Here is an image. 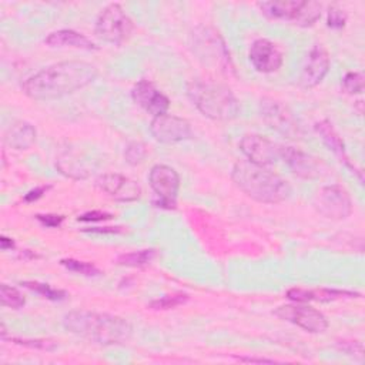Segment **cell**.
<instances>
[{
    "label": "cell",
    "instance_id": "obj_1",
    "mask_svg": "<svg viewBox=\"0 0 365 365\" xmlns=\"http://www.w3.org/2000/svg\"><path fill=\"white\" fill-rule=\"evenodd\" d=\"M96 77V66L87 61H60L26 78L21 83V90L33 100H53L88 86Z\"/></svg>",
    "mask_w": 365,
    "mask_h": 365
},
{
    "label": "cell",
    "instance_id": "obj_2",
    "mask_svg": "<svg viewBox=\"0 0 365 365\" xmlns=\"http://www.w3.org/2000/svg\"><path fill=\"white\" fill-rule=\"evenodd\" d=\"M63 325L71 334L100 345L124 344L133 335V327L125 318L87 309L66 314Z\"/></svg>",
    "mask_w": 365,
    "mask_h": 365
},
{
    "label": "cell",
    "instance_id": "obj_3",
    "mask_svg": "<svg viewBox=\"0 0 365 365\" xmlns=\"http://www.w3.org/2000/svg\"><path fill=\"white\" fill-rule=\"evenodd\" d=\"M234 184L248 197L264 204H278L291 195L287 180L265 165L248 160L237 161L231 171Z\"/></svg>",
    "mask_w": 365,
    "mask_h": 365
},
{
    "label": "cell",
    "instance_id": "obj_4",
    "mask_svg": "<svg viewBox=\"0 0 365 365\" xmlns=\"http://www.w3.org/2000/svg\"><path fill=\"white\" fill-rule=\"evenodd\" d=\"M187 94L198 111L208 118L228 121L240 114L237 97L221 83L195 78L187 83Z\"/></svg>",
    "mask_w": 365,
    "mask_h": 365
},
{
    "label": "cell",
    "instance_id": "obj_5",
    "mask_svg": "<svg viewBox=\"0 0 365 365\" xmlns=\"http://www.w3.org/2000/svg\"><path fill=\"white\" fill-rule=\"evenodd\" d=\"M188 46L197 60L204 66L225 74L234 71L228 48L215 29L210 26H197L188 36Z\"/></svg>",
    "mask_w": 365,
    "mask_h": 365
},
{
    "label": "cell",
    "instance_id": "obj_6",
    "mask_svg": "<svg viewBox=\"0 0 365 365\" xmlns=\"http://www.w3.org/2000/svg\"><path fill=\"white\" fill-rule=\"evenodd\" d=\"M257 6L269 20L289 21L301 27L312 26L321 17L322 11L319 1L307 0H272L261 1Z\"/></svg>",
    "mask_w": 365,
    "mask_h": 365
},
{
    "label": "cell",
    "instance_id": "obj_7",
    "mask_svg": "<svg viewBox=\"0 0 365 365\" xmlns=\"http://www.w3.org/2000/svg\"><path fill=\"white\" fill-rule=\"evenodd\" d=\"M134 30L131 17L118 3L106 6L97 16L94 33L98 38L110 44H123L127 41Z\"/></svg>",
    "mask_w": 365,
    "mask_h": 365
},
{
    "label": "cell",
    "instance_id": "obj_8",
    "mask_svg": "<svg viewBox=\"0 0 365 365\" xmlns=\"http://www.w3.org/2000/svg\"><path fill=\"white\" fill-rule=\"evenodd\" d=\"M312 205L318 214L328 220H345L352 212V200L339 185H327L317 191Z\"/></svg>",
    "mask_w": 365,
    "mask_h": 365
},
{
    "label": "cell",
    "instance_id": "obj_9",
    "mask_svg": "<svg viewBox=\"0 0 365 365\" xmlns=\"http://www.w3.org/2000/svg\"><path fill=\"white\" fill-rule=\"evenodd\" d=\"M148 182L157 195L154 204L160 208H175V198L180 190V177L177 171L165 164H157L148 174Z\"/></svg>",
    "mask_w": 365,
    "mask_h": 365
},
{
    "label": "cell",
    "instance_id": "obj_10",
    "mask_svg": "<svg viewBox=\"0 0 365 365\" xmlns=\"http://www.w3.org/2000/svg\"><path fill=\"white\" fill-rule=\"evenodd\" d=\"M274 314L278 318L288 321L312 334H321L328 328V321L325 315L318 309L305 305L304 302L281 305L274 311Z\"/></svg>",
    "mask_w": 365,
    "mask_h": 365
},
{
    "label": "cell",
    "instance_id": "obj_11",
    "mask_svg": "<svg viewBox=\"0 0 365 365\" xmlns=\"http://www.w3.org/2000/svg\"><path fill=\"white\" fill-rule=\"evenodd\" d=\"M259 113L264 121L272 130L289 137L297 138L301 135V127L287 106L274 98H262L259 101Z\"/></svg>",
    "mask_w": 365,
    "mask_h": 365
},
{
    "label": "cell",
    "instance_id": "obj_12",
    "mask_svg": "<svg viewBox=\"0 0 365 365\" xmlns=\"http://www.w3.org/2000/svg\"><path fill=\"white\" fill-rule=\"evenodd\" d=\"M150 133L157 141L165 144L180 143L192 137L191 124L185 118L168 113L151 120Z\"/></svg>",
    "mask_w": 365,
    "mask_h": 365
},
{
    "label": "cell",
    "instance_id": "obj_13",
    "mask_svg": "<svg viewBox=\"0 0 365 365\" xmlns=\"http://www.w3.org/2000/svg\"><path fill=\"white\" fill-rule=\"evenodd\" d=\"M240 150L248 161L268 167L279 158L281 145L261 134H247L240 141Z\"/></svg>",
    "mask_w": 365,
    "mask_h": 365
},
{
    "label": "cell",
    "instance_id": "obj_14",
    "mask_svg": "<svg viewBox=\"0 0 365 365\" xmlns=\"http://www.w3.org/2000/svg\"><path fill=\"white\" fill-rule=\"evenodd\" d=\"M96 185L117 201H135L141 195V187L131 178L118 174L107 173L96 180Z\"/></svg>",
    "mask_w": 365,
    "mask_h": 365
},
{
    "label": "cell",
    "instance_id": "obj_15",
    "mask_svg": "<svg viewBox=\"0 0 365 365\" xmlns=\"http://www.w3.org/2000/svg\"><path fill=\"white\" fill-rule=\"evenodd\" d=\"M279 158H282L284 163L289 167L291 173L299 178L314 180L321 175V163L318 158L299 148L281 145Z\"/></svg>",
    "mask_w": 365,
    "mask_h": 365
},
{
    "label": "cell",
    "instance_id": "obj_16",
    "mask_svg": "<svg viewBox=\"0 0 365 365\" xmlns=\"http://www.w3.org/2000/svg\"><path fill=\"white\" fill-rule=\"evenodd\" d=\"M329 54L322 44H315L307 56L305 64L299 76V86L311 88L319 84L329 70Z\"/></svg>",
    "mask_w": 365,
    "mask_h": 365
},
{
    "label": "cell",
    "instance_id": "obj_17",
    "mask_svg": "<svg viewBox=\"0 0 365 365\" xmlns=\"http://www.w3.org/2000/svg\"><path fill=\"white\" fill-rule=\"evenodd\" d=\"M131 97L135 104L150 113L153 117L165 114L170 107L168 97L161 93L148 80H140L131 90Z\"/></svg>",
    "mask_w": 365,
    "mask_h": 365
},
{
    "label": "cell",
    "instance_id": "obj_18",
    "mask_svg": "<svg viewBox=\"0 0 365 365\" xmlns=\"http://www.w3.org/2000/svg\"><path fill=\"white\" fill-rule=\"evenodd\" d=\"M56 165L61 174L74 180H84L93 174L96 161L93 157L80 150H64L58 154Z\"/></svg>",
    "mask_w": 365,
    "mask_h": 365
},
{
    "label": "cell",
    "instance_id": "obj_19",
    "mask_svg": "<svg viewBox=\"0 0 365 365\" xmlns=\"http://www.w3.org/2000/svg\"><path fill=\"white\" fill-rule=\"evenodd\" d=\"M252 67L259 73H274L282 64V53L279 48L267 38L255 40L248 53Z\"/></svg>",
    "mask_w": 365,
    "mask_h": 365
},
{
    "label": "cell",
    "instance_id": "obj_20",
    "mask_svg": "<svg viewBox=\"0 0 365 365\" xmlns=\"http://www.w3.org/2000/svg\"><path fill=\"white\" fill-rule=\"evenodd\" d=\"M361 294L344 289H334V288H291L287 291V298L294 302H329L341 298H358Z\"/></svg>",
    "mask_w": 365,
    "mask_h": 365
},
{
    "label": "cell",
    "instance_id": "obj_21",
    "mask_svg": "<svg viewBox=\"0 0 365 365\" xmlns=\"http://www.w3.org/2000/svg\"><path fill=\"white\" fill-rule=\"evenodd\" d=\"M44 43L50 47H73V48L88 50V51L98 48L88 37L70 29H63V30L50 33L44 38Z\"/></svg>",
    "mask_w": 365,
    "mask_h": 365
},
{
    "label": "cell",
    "instance_id": "obj_22",
    "mask_svg": "<svg viewBox=\"0 0 365 365\" xmlns=\"http://www.w3.org/2000/svg\"><path fill=\"white\" fill-rule=\"evenodd\" d=\"M37 137L36 128L23 120L14 121L4 133V143L14 150L30 148Z\"/></svg>",
    "mask_w": 365,
    "mask_h": 365
},
{
    "label": "cell",
    "instance_id": "obj_23",
    "mask_svg": "<svg viewBox=\"0 0 365 365\" xmlns=\"http://www.w3.org/2000/svg\"><path fill=\"white\" fill-rule=\"evenodd\" d=\"M315 130H317V133L321 135V138H322V141L325 143V145H327L329 150H332V151L336 154V157H338L341 161L345 163V165H348L349 168H352L354 173H356L358 177H359V180L362 181L361 173H359V171L352 165V163L349 161V158H348V155H346V151H345V145H344V143H342L339 134H338V133L335 131V128L332 127V124H331L328 120H322V121H318V123L315 124Z\"/></svg>",
    "mask_w": 365,
    "mask_h": 365
},
{
    "label": "cell",
    "instance_id": "obj_24",
    "mask_svg": "<svg viewBox=\"0 0 365 365\" xmlns=\"http://www.w3.org/2000/svg\"><path fill=\"white\" fill-rule=\"evenodd\" d=\"M157 257V251L153 248L147 250H140V251H133L127 254H121L117 257L115 262L123 267H131V268H141L154 261Z\"/></svg>",
    "mask_w": 365,
    "mask_h": 365
},
{
    "label": "cell",
    "instance_id": "obj_25",
    "mask_svg": "<svg viewBox=\"0 0 365 365\" xmlns=\"http://www.w3.org/2000/svg\"><path fill=\"white\" fill-rule=\"evenodd\" d=\"M21 285L43 295L47 299H51V301H61L67 297L66 291L53 288L48 284H43V282H37V281H24V282H21Z\"/></svg>",
    "mask_w": 365,
    "mask_h": 365
},
{
    "label": "cell",
    "instance_id": "obj_26",
    "mask_svg": "<svg viewBox=\"0 0 365 365\" xmlns=\"http://www.w3.org/2000/svg\"><path fill=\"white\" fill-rule=\"evenodd\" d=\"M0 299L3 307L11 308V309H19L26 304L23 294L17 288L10 287L7 284H3L0 287Z\"/></svg>",
    "mask_w": 365,
    "mask_h": 365
},
{
    "label": "cell",
    "instance_id": "obj_27",
    "mask_svg": "<svg viewBox=\"0 0 365 365\" xmlns=\"http://www.w3.org/2000/svg\"><path fill=\"white\" fill-rule=\"evenodd\" d=\"M188 298L190 297L185 292H174V294H168V295H164L161 298L151 301L148 304V307L151 309H171V308L184 305L188 301Z\"/></svg>",
    "mask_w": 365,
    "mask_h": 365
},
{
    "label": "cell",
    "instance_id": "obj_28",
    "mask_svg": "<svg viewBox=\"0 0 365 365\" xmlns=\"http://www.w3.org/2000/svg\"><path fill=\"white\" fill-rule=\"evenodd\" d=\"M60 264L63 267H66L68 271H73V272H77V274H81L86 277H96V275L101 274L96 265H93L90 262L73 259V258H64L60 261Z\"/></svg>",
    "mask_w": 365,
    "mask_h": 365
},
{
    "label": "cell",
    "instance_id": "obj_29",
    "mask_svg": "<svg viewBox=\"0 0 365 365\" xmlns=\"http://www.w3.org/2000/svg\"><path fill=\"white\" fill-rule=\"evenodd\" d=\"M341 86L346 94H361L364 91V74L361 71L346 73Z\"/></svg>",
    "mask_w": 365,
    "mask_h": 365
},
{
    "label": "cell",
    "instance_id": "obj_30",
    "mask_svg": "<svg viewBox=\"0 0 365 365\" xmlns=\"http://www.w3.org/2000/svg\"><path fill=\"white\" fill-rule=\"evenodd\" d=\"M147 157V147L141 141H131L127 144L125 151H124V158L128 164L137 165L144 161Z\"/></svg>",
    "mask_w": 365,
    "mask_h": 365
},
{
    "label": "cell",
    "instance_id": "obj_31",
    "mask_svg": "<svg viewBox=\"0 0 365 365\" xmlns=\"http://www.w3.org/2000/svg\"><path fill=\"white\" fill-rule=\"evenodd\" d=\"M10 341H13L17 345H23L27 348H34V349H46V351H53L56 349V342L50 341V339H26V338H11Z\"/></svg>",
    "mask_w": 365,
    "mask_h": 365
},
{
    "label": "cell",
    "instance_id": "obj_32",
    "mask_svg": "<svg viewBox=\"0 0 365 365\" xmlns=\"http://www.w3.org/2000/svg\"><path fill=\"white\" fill-rule=\"evenodd\" d=\"M346 23V13L336 7V6H331L328 9V16H327V24L331 29H342Z\"/></svg>",
    "mask_w": 365,
    "mask_h": 365
},
{
    "label": "cell",
    "instance_id": "obj_33",
    "mask_svg": "<svg viewBox=\"0 0 365 365\" xmlns=\"http://www.w3.org/2000/svg\"><path fill=\"white\" fill-rule=\"evenodd\" d=\"M110 218H113V214L94 210V211H88V212H84V214L78 215V217H77V221L96 222V221H106V220H110Z\"/></svg>",
    "mask_w": 365,
    "mask_h": 365
},
{
    "label": "cell",
    "instance_id": "obj_34",
    "mask_svg": "<svg viewBox=\"0 0 365 365\" xmlns=\"http://www.w3.org/2000/svg\"><path fill=\"white\" fill-rule=\"evenodd\" d=\"M36 218L40 221L41 225L48 227V228L60 227V224H61L63 220H64L63 215H56V214H37Z\"/></svg>",
    "mask_w": 365,
    "mask_h": 365
},
{
    "label": "cell",
    "instance_id": "obj_35",
    "mask_svg": "<svg viewBox=\"0 0 365 365\" xmlns=\"http://www.w3.org/2000/svg\"><path fill=\"white\" fill-rule=\"evenodd\" d=\"M338 348L349 355H358L362 358V352H364V348H362V344L358 342V341H341V344L338 345Z\"/></svg>",
    "mask_w": 365,
    "mask_h": 365
},
{
    "label": "cell",
    "instance_id": "obj_36",
    "mask_svg": "<svg viewBox=\"0 0 365 365\" xmlns=\"http://www.w3.org/2000/svg\"><path fill=\"white\" fill-rule=\"evenodd\" d=\"M51 188V185H38V187H36V188H33V190H30L26 195H24V201L26 202H33V201H37L38 198H41L48 190Z\"/></svg>",
    "mask_w": 365,
    "mask_h": 365
},
{
    "label": "cell",
    "instance_id": "obj_37",
    "mask_svg": "<svg viewBox=\"0 0 365 365\" xmlns=\"http://www.w3.org/2000/svg\"><path fill=\"white\" fill-rule=\"evenodd\" d=\"M83 231L94 232V234H123L127 230L124 227H90V228H84Z\"/></svg>",
    "mask_w": 365,
    "mask_h": 365
},
{
    "label": "cell",
    "instance_id": "obj_38",
    "mask_svg": "<svg viewBox=\"0 0 365 365\" xmlns=\"http://www.w3.org/2000/svg\"><path fill=\"white\" fill-rule=\"evenodd\" d=\"M235 359H238L240 362H267V364H274V359H267V358H254V356H237Z\"/></svg>",
    "mask_w": 365,
    "mask_h": 365
},
{
    "label": "cell",
    "instance_id": "obj_39",
    "mask_svg": "<svg viewBox=\"0 0 365 365\" xmlns=\"http://www.w3.org/2000/svg\"><path fill=\"white\" fill-rule=\"evenodd\" d=\"M0 247L3 251H7V250H13L14 248V241L11 238H7L4 235L0 237Z\"/></svg>",
    "mask_w": 365,
    "mask_h": 365
}]
</instances>
